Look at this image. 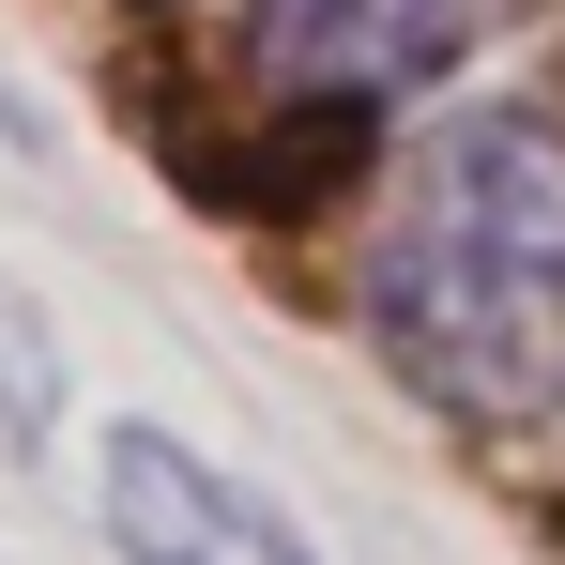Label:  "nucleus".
Listing matches in <instances>:
<instances>
[{
	"instance_id": "3",
	"label": "nucleus",
	"mask_w": 565,
	"mask_h": 565,
	"mask_svg": "<svg viewBox=\"0 0 565 565\" xmlns=\"http://www.w3.org/2000/svg\"><path fill=\"white\" fill-rule=\"evenodd\" d=\"M93 520H107L122 565H321L276 489H245L230 459H199L184 428H153V413H122L93 444Z\"/></svg>"
},
{
	"instance_id": "2",
	"label": "nucleus",
	"mask_w": 565,
	"mask_h": 565,
	"mask_svg": "<svg viewBox=\"0 0 565 565\" xmlns=\"http://www.w3.org/2000/svg\"><path fill=\"white\" fill-rule=\"evenodd\" d=\"M535 0H245V77L321 122H382V107L444 93L489 31H520Z\"/></svg>"
},
{
	"instance_id": "1",
	"label": "nucleus",
	"mask_w": 565,
	"mask_h": 565,
	"mask_svg": "<svg viewBox=\"0 0 565 565\" xmlns=\"http://www.w3.org/2000/svg\"><path fill=\"white\" fill-rule=\"evenodd\" d=\"M367 352L444 428L565 413V122L551 107H444L367 199L352 245Z\"/></svg>"
},
{
	"instance_id": "4",
	"label": "nucleus",
	"mask_w": 565,
	"mask_h": 565,
	"mask_svg": "<svg viewBox=\"0 0 565 565\" xmlns=\"http://www.w3.org/2000/svg\"><path fill=\"white\" fill-rule=\"evenodd\" d=\"M46 413H62V352H46V321L0 290V428H15V444H46Z\"/></svg>"
},
{
	"instance_id": "5",
	"label": "nucleus",
	"mask_w": 565,
	"mask_h": 565,
	"mask_svg": "<svg viewBox=\"0 0 565 565\" xmlns=\"http://www.w3.org/2000/svg\"><path fill=\"white\" fill-rule=\"evenodd\" d=\"M0 138H31V107H15V93H0Z\"/></svg>"
}]
</instances>
